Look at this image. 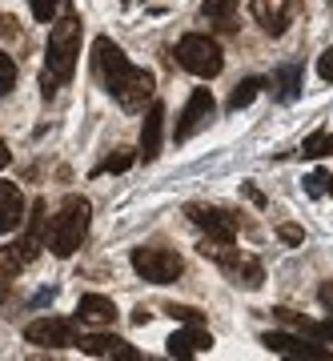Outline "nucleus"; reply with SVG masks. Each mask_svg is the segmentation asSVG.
I'll use <instances>...</instances> for the list:
<instances>
[{"label": "nucleus", "instance_id": "12", "mask_svg": "<svg viewBox=\"0 0 333 361\" xmlns=\"http://www.w3.org/2000/svg\"><path fill=\"white\" fill-rule=\"evenodd\" d=\"M77 322L104 329V325L116 322V305L109 301V297H101V293H85V297L77 301Z\"/></svg>", "mask_w": 333, "mask_h": 361}, {"label": "nucleus", "instance_id": "30", "mask_svg": "<svg viewBox=\"0 0 333 361\" xmlns=\"http://www.w3.org/2000/svg\"><path fill=\"white\" fill-rule=\"evenodd\" d=\"M317 297H321V305H325V310L333 313V281H325V285H321V289H317Z\"/></svg>", "mask_w": 333, "mask_h": 361}, {"label": "nucleus", "instance_id": "6", "mask_svg": "<svg viewBox=\"0 0 333 361\" xmlns=\"http://www.w3.org/2000/svg\"><path fill=\"white\" fill-rule=\"evenodd\" d=\"M133 269H137V277L149 281V285H169V281H177L181 277L185 261H181L173 249L141 245V249H133Z\"/></svg>", "mask_w": 333, "mask_h": 361}, {"label": "nucleus", "instance_id": "25", "mask_svg": "<svg viewBox=\"0 0 333 361\" xmlns=\"http://www.w3.org/2000/svg\"><path fill=\"white\" fill-rule=\"evenodd\" d=\"M56 4H61V0H32V16L49 25L52 16H56Z\"/></svg>", "mask_w": 333, "mask_h": 361}, {"label": "nucleus", "instance_id": "22", "mask_svg": "<svg viewBox=\"0 0 333 361\" xmlns=\"http://www.w3.org/2000/svg\"><path fill=\"white\" fill-rule=\"evenodd\" d=\"M133 161H137V153H128V149H116V153H113V157H104L101 165L92 169V173H97V177H101V173H125Z\"/></svg>", "mask_w": 333, "mask_h": 361}, {"label": "nucleus", "instance_id": "19", "mask_svg": "<svg viewBox=\"0 0 333 361\" xmlns=\"http://www.w3.org/2000/svg\"><path fill=\"white\" fill-rule=\"evenodd\" d=\"M273 89H277V97L281 101H297V89H301V73H297L293 65H285L273 73Z\"/></svg>", "mask_w": 333, "mask_h": 361}, {"label": "nucleus", "instance_id": "16", "mask_svg": "<svg viewBox=\"0 0 333 361\" xmlns=\"http://www.w3.org/2000/svg\"><path fill=\"white\" fill-rule=\"evenodd\" d=\"M297 8H301L297 0H285V8H270V0H253V16L261 20V28H265L270 37H281L285 28H289V16H293Z\"/></svg>", "mask_w": 333, "mask_h": 361}, {"label": "nucleus", "instance_id": "32", "mask_svg": "<svg viewBox=\"0 0 333 361\" xmlns=\"http://www.w3.org/2000/svg\"><path fill=\"white\" fill-rule=\"evenodd\" d=\"M245 193H249V201H253V205H265V197H261V193H257V189H253V185H245Z\"/></svg>", "mask_w": 333, "mask_h": 361}, {"label": "nucleus", "instance_id": "13", "mask_svg": "<svg viewBox=\"0 0 333 361\" xmlns=\"http://www.w3.org/2000/svg\"><path fill=\"white\" fill-rule=\"evenodd\" d=\"M209 345H213V337L205 334L201 322H189V329H177V334L169 337V353L173 357H193V353H205Z\"/></svg>", "mask_w": 333, "mask_h": 361}, {"label": "nucleus", "instance_id": "20", "mask_svg": "<svg viewBox=\"0 0 333 361\" xmlns=\"http://www.w3.org/2000/svg\"><path fill=\"white\" fill-rule=\"evenodd\" d=\"M265 89V80H257V77H245L237 89H233V97H229V113H241L245 104H253V97Z\"/></svg>", "mask_w": 333, "mask_h": 361}, {"label": "nucleus", "instance_id": "8", "mask_svg": "<svg viewBox=\"0 0 333 361\" xmlns=\"http://www.w3.org/2000/svg\"><path fill=\"white\" fill-rule=\"evenodd\" d=\"M213 113H217V104H213V92L209 89H193L189 104H185V113H181L177 129H173V141H189V137H197L201 129H209V121H213Z\"/></svg>", "mask_w": 333, "mask_h": 361}, {"label": "nucleus", "instance_id": "4", "mask_svg": "<svg viewBox=\"0 0 333 361\" xmlns=\"http://www.w3.org/2000/svg\"><path fill=\"white\" fill-rule=\"evenodd\" d=\"M201 253L217 261L221 273H225L233 285H241V289H261V281H265L261 261H253L249 253H241V249H233V241H205Z\"/></svg>", "mask_w": 333, "mask_h": 361}, {"label": "nucleus", "instance_id": "24", "mask_svg": "<svg viewBox=\"0 0 333 361\" xmlns=\"http://www.w3.org/2000/svg\"><path fill=\"white\" fill-rule=\"evenodd\" d=\"M305 189L313 197H329L333 193V177L329 173H313V177H305Z\"/></svg>", "mask_w": 333, "mask_h": 361}, {"label": "nucleus", "instance_id": "5", "mask_svg": "<svg viewBox=\"0 0 333 361\" xmlns=\"http://www.w3.org/2000/svg\"><path fill=\"white\" fill-rule=\"evenodd\" d=\"M177 65L185 68V73H193V77L213 80L221 68H225V52H221V44L213 37L189 32V37H181V44H177Z\"/></svg>", "mask_w": 333, "mask_h": 361}, {"label": "nucleus", "instance_id": "14", "mask_svg": "<svg viewBox=\"0 0 333 361\" xmlns=\"http://www.w3.org/2000/svg\"><path fill=\"white\" fill-rule=\"evenodd\" d=\"M80 353H89V357H125V361H141V353H137V349H128V341H121V337H109V334L80 337Z\"/></svg>", "mask_w": 333, "mask_h": 361}, {"label": "nucleus", "instance_id": "1", "mask_svg": "<svg viewBox=\"0 0 333 361\" xmlns=\"http://www.w3.org/2000/svg\"><path fill=\"white\" fill-rule=\"evenodd\" d=\"M92 65H97L104 89L113 92V101L121 109L137 113V109H145V101H153V73L128 65V56L121 52V44H113L109 37H97V44H92Z\"/></svg>", "mask_w": 333, "mask_h": 361}, {"label": "nucleus", "instance_id": "21", "mask_svg": "<svg viewBox=\"0 0 333 361\" xmlns=\"http://www.w3.org/2000/svg\"><path fill=\"white\" fill-rule=\"evenodd\" d=\"M329 153H333V133H313L301 145V157L305 161H317V157H329Z\"/></svg>", "mask_w": 333, "mask_h": 361}, {"label": "nucleus", "instance_id": "31", "mask_svg": "<svg viewBox=\"0 0 333 361\" xmlns=\"http://www.w3.org/2000/svg\"><path fill=\"white\" fill-rule=\"evenodd\" d=\"M8 161H13V153H8V145L0 141V169H8Z\"/></svg>", "mask_w": 333, "mask_h": 361}, {"label": "nucleus", "instance_id": "3", "mask_svg": "<svg viewBox=\"0 0 333 361\" xmlns=\"http://www.w3.org/2000/svg\"><path fill=\"white\" fill-rule=\"evenodd\" d=\"M89 217H92V205L85 201L80 193H68L56 209V217L49 221V233H44V241L56 257H73L80 245H85V237H89Z\"/></svg>", "mask_w": 333, "mask_h": 361}, {"label": "nucleus", "instance_id": "10", "mask_svg": "<svg viewBox=\"0 0 333 361\" xmlns=\"http://www.w3.org/2000/svg\"><path fill=\"white\" fill-rule=\"evenodd\" d=\"M189 221L205 233V241H233L237 237V217L217 205H189Z\"/></svg>", "mask_w": 333, "mask_h": 361}, {"label": "nucleus", "instance_id": "33", "mask_svg": "<svg viewBox=\"0 0 333 361\" xmlns=\"http://www.w3.org/2000/svg\"><path fill=\"white\" fill-rule=\"evenodd\" d=\"M149 317H153V313H149V310H137V313H133V325H145V322H149Z\"/></svg>", "mask_w": 333, "mask_h": 361}, {"label": "nucleus", "instance_id": "18", "mask_svg": "<svg viewBox=\"0 0 333 361\" xmlns=\"http://www.w3.org/2000/svg\"><path fill=\"white\" fill-rule=\"evenodd\" d=\"M237 4H241V0H201V13H205L217 28L233 32V28H237V25H233V13H237Z\"/></svg>", "mask_w": 333, "mask_h": 361}, {"label": "nucleus", "instance_id": "23", "mask_svg": "<svg viewBox=\"0 0 333 361\" xmlns=\"http://www.w3.org/2000/svg\"><path fill=\"white\" fill-rule=\"evenodd\" d=\"M16 89V61L8 52H0V97Z\"/></svg>", "mask_w": 333, "mask_h": 361}, {"label": "nucleus", "instance_id": "26", "mask_svg": "<svg viewBox=\"0 0 333 361\" xmlns=\"http://www.w3.org/2000/svg\"><path fill=\"white\" fill-rule=\"evenodd\" d=\"M277 237H281L285 245H301V241H305V233L297 229V225H281V229H277Z\"/></svg>", "mask_w": 333, "mask_h": 361}, {"label": "nucleus", "instance_id": "9", "mask_svg": "<svg viewBox=\"0 0 333 361\" xmlns=\"http://www.w3.org/2000/svg\"><path fill=\"white\" fill-rule=\"evenodd\" d=\"M261 345L281 357H301V361H329V349L305 334H261Z\"/></svg>", "mask_w": 333, "mask_h": 361}, {"label": "nucleus", "instance_id": "28", "mask_svg": "<svg viewBox=\"0 0 333 361\" xmlns=\"http://www.w3.org/2000/svg\"><path fill=\"white\" fill-rule=\"evenodd\" d=\"M0 37H20V20H16V16H0Z\"/></svg>", "mask_w": 333, "mask_h": 361}, {"label": "nucleus", "instance_id": "15", "mask_svg": "<svg viewBox=\"0 0 333 361\" xmlns=\"http://www.w3.org/2000/svg\"><path fill=\"white\" fill-rule=\"evenodd\" d=\"M161 129H165V104L153 101L149 113H145V125H141V157L145 161H157V153H161Z\"/></svg>", "mask_w": 333, "mask_h": 361}, {"label": "nucleus", "instance_id": "2", "mask_svg": "<svg viewBox=\"0 0 333 361\" xmlns=\"http://www.w3.org/2000/svg\"><path fill=\"white\" fill-rule=\"evenodd\" d=\"M77 56H80V20L68 13V16H61V20L52 25V32H49V65H44V73H40L44 101H52L56 89L73 77Z\"/></svg>", "mask_w": 333, "mask_h": 361}, {"label": "nucleus", "instance_id": "17", "mask_svg": "<svg viewBox=\"0 0 333 361\" xmlns=\"http://www.w3.org/2000/svg\"><path fill=\"white\" fill-rule=\"evenodd\" d=\"M281 322H289L297 329V334H305V337H313V341H321V345H333V317L329 322H305V317H297L293 310H273Z\"/></svg>", "mask_w": 333, "mask_h": 361}, {"label": "nucleus", "instance_id": "7", "mask_svg": "<svg viewBox=\"0 0 333 361\" xmlns=\"http://www.w3.org/2000/svg\"><path fill=\"white\" fill-rule=\"evenodd\" d=\"M25 341L28 345H44V349H68V345H77V322L37 317V322L25 325Z\"/></svg>", "mask_w": 333, "mask_h": 361}, {"label": "nucleus", "instance_id": "29", "mask_svg": "<svg viewBox=\"0 0 333 361\" xmlns=\"http://www.w3.org/2000/svg\"><path fill=\"white\" fill-rule=\"evenodd\" d=\"M169 313H173L177 322H201V313L189 310V305H169Z\"/></svg>", "mask_w": 333, "mask_h": 361}, {"label": "nucleus", "instance_id": "11", "mask_svg": "<svg viewBox=\"0 0 333 361\" xmlns=\"http://www.w3.org/2000/svg\"><path fill=\"white\" fill-rule=\"evenodd\" d=\"M25 193L20 185L0 180V233H20L25 229Z\"/></svg>", "mask_w": 333, "mask_h": 361}, {"label": "nucleus", "instance_id": "27", "mask_svg": "<svg viewBox=\"0 0 333 361\" xmlns=\"http://www.w3.org/2000/svg\"><path fill=\"white\" fill-rule=\"evenodd\" d=\"M317 73H321V80H333V44L317 56Z\"/></svg>", "mask_w": 333, "mask_h": 361}]
</instances>
